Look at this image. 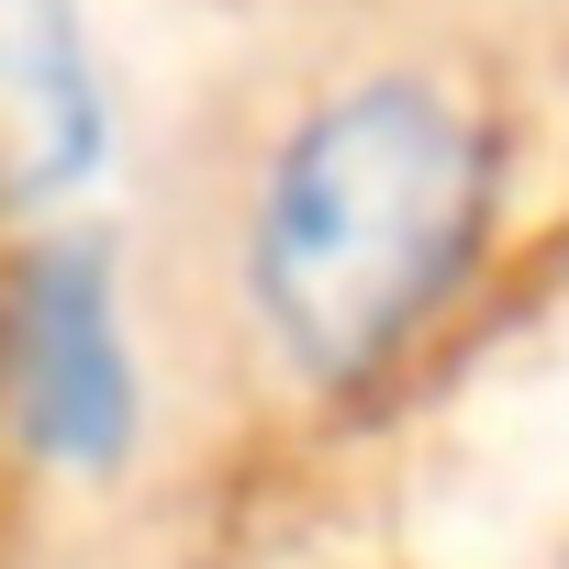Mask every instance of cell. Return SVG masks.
<instances>
[{"label":"cell","mask_w":569,"mask_h":569,"mask_svg":"<svg viewBox=\"0 0 569 569\" xmlns=\"http://www.w3.org/2000/svg\"><path fill=\"white\" fill-rule=\"evenodd\" d=\"M502 157L436 79H347L279 134L246 212V302L313 391L391 369L491 234Z\"/></svg>","instance_id":"1"},{"label":"cell","mask_w":569,"mask_h":569,"mask_svg":"<svg viewBox=\"0 0 569 569\" xmlns=\"http://www.w3.org/2000/svg\"><path fill=\"white\" fill-rule=\"evenodd\" d=\"M0 380H12V425L68 469H101L134 447V358L112 313V257L90 234H57L23 257L12 313H0Z\"/></svg>","instance_id":"2"},{"label":"cell","mask_w":569,"mask_h":569,"mask_svg":"<svg viewBox=\"0 0 569 569\" xmlns=\"http://www.w3.org/2000/svg\"><path fill=\"white\" fill-rule=\"evenodd\" d=\"M101 168V68L79 0H0V190L57 201Z\"/></svg>","instance_id":"3"}]
</instances>
